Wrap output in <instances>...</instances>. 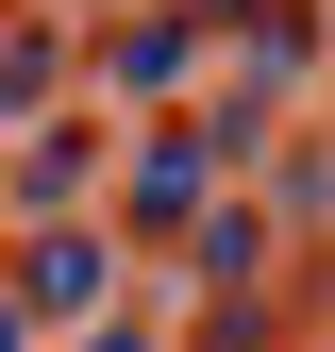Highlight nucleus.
I'll use <instances>...</instances> for the list:
<instances>
[{
  "label": "nucleus",
  "instance_id": "1",
  "mask_svg": "<svg viewBox=\"0 0 335 352\" xmlns=\"http://www.w3.org/2000/svg\"><path fill=\"white\" fill-rule=\"evenodd\" d=\"M17 302H34V319H101V302H117V252L101 235H34L17 252Z\"/></svg>",
  "mask_w": 335,
  "mask_h": 352
},
{
  "label": "nucleus",
  "instance_id": "2",
  "mask_svg": "<svg viewBox=\"0 0 335 352\" xmlns=\"http://www.w3.org/2000/svg\"><path fill=\"white\" fill-rule=\"evenodd\" d=\"M0 352H34V302H17V269H0Z\"/></svg>",
  "mask_w": 335,
  "mask_h": 352
},
{
  "label": "nucleus",
  "instance_id": "3",
  "mask_svg": "<svg viewBox=\"0 0 335 352\" xmlns=\"http://www.w3.org/2000/svg\"><path fill=\"white\" fill-rule=\"evenodd\" d=\"M84 352H151V336H84Z\"/></svg>",
  "mask_w": 335,
  "mask_h": 352
}]
</instances>
